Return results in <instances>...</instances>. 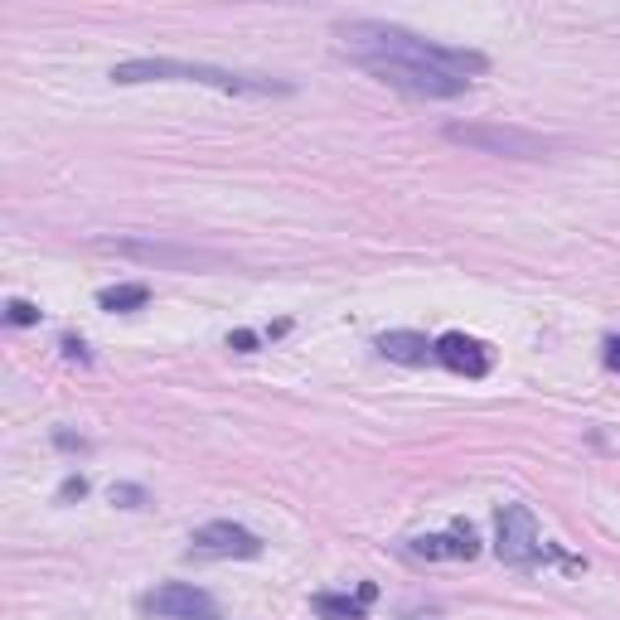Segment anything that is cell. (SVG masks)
I'll return each mask as SVG.
<instances>
[{
	"label": "cell",
	"instance_id": "4",
	"mask_svg": "<svg viewBox=\"0 0 620 620\" xmlns=\"http://www.w3.org/2000/svg\"><path fill=\"white\" fill-rule=\"evenodd\" d=\"M446 141L456 146H470V151H485V155H514V160H543L553 151L548 136L538 131H524V126H490V122H446L441 131Z\"/></svg>",
	"mask_w": 620,
	"mask_h": 620
},
{
	"label": "cell",
	"instance_id": "13",
	"mask_svg": "<svg viewBox=\"0 0 620 620\" xmlns=\"http://www.w3.org/2000/svg\"><path fill=\"white\" fill-rule=\"evenodd\" d=\"M310 606H315V616H325V620H364V616H369L359 596L349 601V596H335V591H320Z\"/></svg>",
	"mask_w": 620,
	"mask_h": 620
},
{
	"label": "cell",
	"instance_id": "15",
	"mask_svg": "<svg viewBox=\"0 0 620 620\" xmlns=\"http://www.w3.org/2000/svg\"><path fill=\"white\" fill-rule=\"evenodd\" d=\"M5 320H10V325H39V306H34V301H10V306H5Z\"/></svg>",
	"mask_w": 620,
	"mask_h": 620
},
{
	"label": "cell",
	"instance_id": "14",
	"mask_svg": "<svg viewBox=\"0 0 620 620\" xmlns=\"http://www.w3.org/2000/svg\"><path fill=\"white\" fill-rule=\"evenodd\" d=\"M107 499H112V504H122V509H146V504H151V495H146L141 485H112Z\"/></svg>",
	"mask_w": 620,
	"mask_h": 620
},
{
	"label": "cell",
	"instance_id": "17",
	"mask_svg": "<svg viewBox=\"0 0 620 620\" xmlns=\"http://www.w3.org/2000/svg\"><path fill=\"white\" fill-rule=\"evenodd\" d=\"M228 349H238V354H252V349H257V335H252V330H233V335H228Z\"/></svg>",
	"mask_w": 620,
	"mask_h": 620
},
{
	"label": "cell",
	"instance_id": "10",
	"mask_svg": "<svg viewBox=\"0 0 620 620\" xmlns=\"http://www.w3.org/2000/svg\"><path fill=\"white\" fill-rule=\"evenodd\" d=\"M407 553L412 558H475L480 553V538H475V528L465 524V519H456L451 524V533H427V538H412L407 543Z\"/></svg>",
	"mask_w": 620,
	"mask_h": 620
},
{
	"label": "cell",
	"instance_id": "2",
	"mask_svg": "<svg viewBox=\"0 0 620 620\" xmlns=\"http://www.w3.org/2000/svg\"><path fill=\"white\" fill-rule=\"evenodd\" d=\"M117 88L131 83H199L228 97H286L291 83L286 78H267V73H238V68H218V63H189V59H122L107 73Z\"/></svg>",
	"mask_w": 620,
	"mask_h": 620
},
{
	"label": "cell",
	"instance_id": "3",
	"mask_svg": "<svg viewBox=\"0 0 620 620\" xmlns=\"http://www.w3.org/2000/svg\"><path fill=\"white\" fill-rule=\"evenodd\" d=\"M93 248L146 262V267H165V272H223L228 267L223 252L189 248V243H160V238H93Z\"/></svg>",
	"mask_w": 620,
	"mask_h": 620
},
{
	"label": "cell",
	"instance_id": "11",
	"mask_svg": "<svg viewBox=\"0 0 620 620\" xmlns=\"http://www.w3.org/2000/svg\"><path fill=\"white\" fill-rule=\"evenodd\" d=\"M378 354L393 364H427V359H436V344H427L412 330H388V335H378Z\"/></svg>",
	"mask_w": 620,
	"mask_h": 620
},
{
	"label": "cell",
	"instance_id": "9",
	"mask_svg": "<svg viewBox=\"0 0 620 620\" xmlns=\"http://www.w3.org/2000/svg\"><path fill=\"white\" fill-rule=\"evenodd\" d=\"M436 364H446V369L461 373V378H485L490 364H495V354H490V344L470 340L461 330H446V335L436 340Z\"/></svg>",
	"mask_w": 620,
	"mask_h": 620
},
{
	"label": "cell",
	"instance_id": "20",
	"mask_svg": "<svg viewBox=\"0 0 620 620\" xmlns=\"http://www.w3.org/2000/svg\"><path fill=\"white\" fill-rule=\"evenodd\" d=\"M63 354H68V359H88V349H83V340H73V335L63 340Z\"/></svg>",
	"mask_w": 620,
	"mask_h": 620
},
{
	"label": "cell",
	"instance_id": "7",
	"mask_svg": "<svg viewBox=\"0 0 620 620\" xmlns=\"http://www.w3.org/2000/svg\"><path fill=\"white\" fill-rule=\"evenodd\" d=\"M141 611L160 620H218V601L189 582H165L141 596Z\"/></svg>",
	"mask_w": 620,
	"mask_h": 620
},
{
	"label": "cell",
	"instance_id": "12",
	"mask_svg": "<svg viewBox=\"0 0 620 620\" xmlns=\"http://www.w3.org/2000/svg\"><path fill=\"white\" fill-rule=\"evenodd\" d=\"M151 301V286L146 281H122V286H102L97 291V306L102 310H141Z\"/></svg>",
	"mask_w": 620,
	"mask_h": 620
},
{
	"label": "cell",
	"instance_id": "8",
	"mask_svg": "<svg viewBox=\"0 0 620 620\" xmlns=\"http://www.w3.org/2000/svg\"><path fill=\"white\" fill-rule=\"evenodd\" d=\"M189 543L199 558H262V538L243 524H228V519L199 524L189 533Z\"/></svg>",
	"mask_w": 620,
	"mask_h": 620
},
{
	"label": "cell",
	"instance_id": "16",
	"mask_svg": "<svg viewBox=\"0 0 620 620\" xmlns=\"http://www.w3.org/2000/svg\"><path fill=\"white\" fill-rule=\"evenodd\" d=\"M83 495H88V480H83V475H68V480L59 485V499H63V504H68V499H83Z\"/></svg>",
	"mask_w": 620,
	"mask_h": 620
},
{
	"label": "cell",
	"instance_id": "19",
	"mask_svg": "<svg viewBox=\"0 0 620 620\" xmlns=\"http://www.w3.org/2000/svg\"><path fill=\"white\" fill-rule=\"evenodd\" d=\"M54 441H59L63 451H83V446H88L83 436H73V432H59V436H54Z\"/></svg>",
	"mask_w": 620,
	"mask_h": 620
},
{
	"label": "cell",
	"instance_id": "5",
	"mask_svg": "<svg viewBox=\"0 0 620 620\" xmlns=\"http://www.w3.org/2000/svg\"><path fill=\"white\" fill-rule=\"evenodd\" d=\"M495 553L514 567H533L543 558H558L553 543L538 538V519L528 504H499L495 509Z\"/></svg>",
	"mask_w": 620,
	"mask_h": 620
},
{
	"label": "cell",
	"instance_id": "6",
	"mask_svg": "<svg viewBox=\"0 0 620 620\" xmlns=\"http://www.w3.org/2000/svg\"><path fill=\"white\" fill-rule=\"evenodd\" d=\"M364 73H373L378 83L398 88L407 97H461L470 88V78H451V73H432V68H412V63H393V59H354Z\"/></svg>",
	"mask_w": 620,
	"mask_h": 620
},
{
	"label": "cell",
	"instance_id": "18",
	"mask_svg": "<svg viewBox=\"0 0 620 620\" xmlns=\"http://www.w3.org/2000/svg\"><path fill=\"white\" fill-rule=\"evenodd\" d=\"M606 369L620 373V335H611V340H606Z\"/></svg>",
	"mask_w": 620,
	"mask_h": 620
},
{
	"label": "cell",
	"instance_id": "1",
	"mask_svg": "<svg viewBox=\"0 0 620 620\" xmlns=\"http://www.w3.org/2000/svg\"><path fill=\"white\" fill-rule=\"evenodd\" d=\"M335 39L349 59H393V63H412V68H432V73H451V78H470L485 73L490 59L480 49H456V44H436L422 34L388 25V20H340Z\"/></svg>",
	"mask_w": 620,
	"mask_h": 620
}]
</instances>
